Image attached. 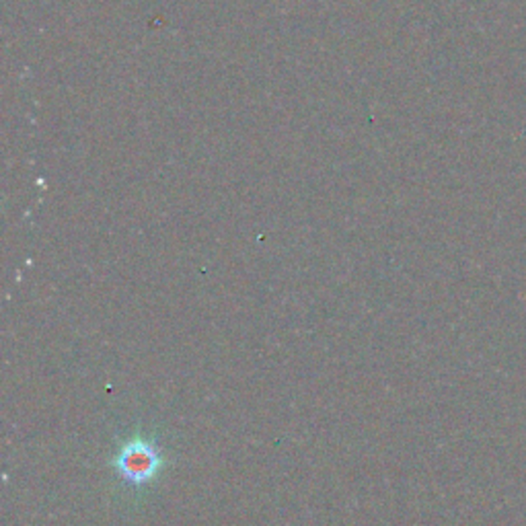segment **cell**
<instances>
[{
  "mask_svg": "<svg viewBox=\"0 0 526 526\" xmlns=\"http://www.w3.org/2000/svg\"><path fill=\"white\" fill-rule=\"evenodd\" d=\"M113 467L129 487H144L165 467V451L150 438H132L120 448Z\"/></svg>",
  "mask_w": 526,
  "mask_h": 526,
  "instance_id": "cell-1",
  "label": "cell"
}]
</instances>
